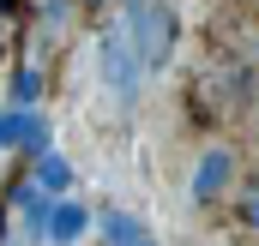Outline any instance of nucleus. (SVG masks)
Wrapping results in <instances>:
<instances>
[{"label":"nucleus","instance_id":"1","mask_svg":"<svg viewBox=\"0 0 259 246\" xmlns=\"http://www.w3.org/2000/svg\"><path fill=\"white\" fill-rule=\"evenodd\" d=\"M127 42L139 66L145 72H163V66L175 60V36H181V24H175V6L169 0H127Z\"/></svg>","mask_w":259,"mask_h":246},{"label":"nucleus","instance_id":"7","mask_svg":"<svg viewBox=\"0 0 259 246\" xmlns=\"http://www.w3.org/2000/svg\"><path fill=\"white\" fill-rule=\"evenodd\" d=\"M36 96H42V72H36V66H18V72H12V96H6V102H12V108H36Z\"/></svg>","mask_w":259,"mask_h":246},{"label":"nucleus","instance_id":"2","mask_svg":"<svg viewBox=\"0 0 259 246\" xmlns=\"http://www.w3.org/2000/svg\"><path fill=\"white\" fill-rule=\"evenodd\" d=\"M97 72H103V84H109V96H115L121 108H133V102H139L145 66H139V54H133V42H127V30H121V24L97 36Z\"/></svg>","mask_w":259,"mask_h":246},{"label":"nucleus","instance_id":"4","mask_svg":"<svg viewBox=\"0 0 259 246\" xmlns=\"http://www.w3.org/2000/svg\"><path fill=\"white\" fill-rule=\"evenodd\" d=\"M84 228H91V210H84V204H78V198H49V210H42V222H36V228H30V234H36V240L42 246H78L84 240Z\"/></svg>","mask_w":259,"mask_h":246},{"label":"nucleus","instance_id":"9","mask_svg":"<svg viewBox=\"0 0 259 246\" xmlns=\"http://www.w3.org/2000/svg\"><path fill=\"white\" fill-rule=\"evenodd\" d=\"M247 102H253V114H259V42H253V54H247Z\"/></svg>","mask_w":259,"mask_h":246},{"label":"nucleus","instance_id":"5","mask_svg":"<svg viewBox=\"0 0 259 246\" xmlns=\"http://www.w3.org/2000/svg\"><path fill=\"white\" fill-rule=\"evenodd\" d=\"M24 180L36 186V192H49V198H61V192H72V162H66V156H55V150H36Z\"/></svg>","mask_w":259,"mask_h":246},{"label":"nucleus","instance_id":"3","mask_svg":"<svg viewBox=\"0 0 259 246\" xmlns=\"http://www.w3.org/2000/svg\"><path fill=\"white\" fill-rule=\"evenodd\" d=\"M235 180H241L235 150H229V144H211V150H199V162H193L187 198H193L199 210H211V204H223V198H229V186H235Z\"/></svg>","mask_w":259,"mask_h":246},{"label":"nucleus","instance_id":"8","mask_svg":"<svg viewBox=\"0 0 259 246\" xmlns=\"http://www.w3.org/2000/svg\"><path fill=\"white\" fill-rule=\"evenodd\" d=\"M229 198H235L241 228H253V234H259V180H235V186H229Z\"/></svg>","mask_w":259,"mask_h":246},{"label":"nucleus","instance_id":"6","mask_svg":"<svg viewBox=\"0 0 259 246\" xmlns=\"http://www.w3.org/2000/svg\"><path fill=\"white\" fill-rule=\"evenodd\" d=\"M97 228H103V246H157V240H151V228H145L133 210H115V204L97 216Z\"/></svg>","mask_w":259,"mask_h":246},{"label":"nucleus","instance_id":"10","mask_svg":"<svg viewBox=\"0 0 259 246\" xmlns=\"http://www.w3.org/2000/svg\"><path fill=\"white\" fill-rule=\"evenodd\" d=\"M78 6H103V0H78Z\"/></svg>","mask_w":259,"mask_h":246}]
</instances>
